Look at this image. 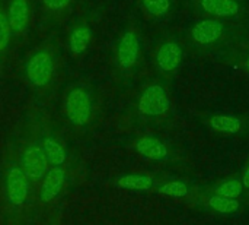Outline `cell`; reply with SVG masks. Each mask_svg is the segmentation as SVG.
Segmentation results:
<instances>
[{"label": "cell", "mask_w": 249, "mask_h": 225, "mask_svg": "<svg viewBox=\"0 0 249 225\" xmlns=\"http://www.w3.org/2000/svg\"><path fill=\"white\" fill-rule=\"evenodd\" d=\"M20 168L29 180H42L48 170V161L42 151V146L36 143L28 145L20 158Z\"/></svg>", "instance_id": "5"}, {"label": "cell", "mask_w": 249, "mask_h": 225, "mask_svg": "<svg viewBox=\"0 0 249 225\" xmlns=\"http://www.w3.org/2000/svg\"><path fill=\"white\" fill-rule=\"evenodd\" d=\"M223 23L217 19H203L197 22L191 29V37L201 45H210L220 40L223 35Z\"/></svg>", "instance_id": "10"}, {"label": "cell", "mask_w": 249, "mask_h": 225, "mask_svg": "<svg viewBox=\"0 0 249 225\" xmlns=\"http://www.w3.org/2000/svg\"><path fill=\"white\" fill-rule=\"evenodd\" d=\"M6 16L12 37L25 35L31 20L29 0H9L6 6Z\"/></svg>", "instance_id": "7"}, {"label": "cell", "mask_w": 249, "mask_h": 225, "mask_svg": "<svg viewBox=\"0 0 249 225\" xmlns=\"http://www.w3.org/2000/svg\"><path fill=\"white\" fill-rule=\"evenodd\" d=\"M93 37L92 26L86 20H79L74 23L67 35V48L74 56H82L90 45Z\"/></svg>", "instance_id": "8"}, {"label": "cell", "mask_w": 249, "mask_h": 225, "mask_svg": "<svg viewBox=\"0 0 249 225\" xmlns=\"http://www.w3.org/2000/svg\"><path fill=\"white\" fill-rule=\"evenodd\" d=\"M140 57V38L134 28H127L115 45V61L120 69H133Z\"/></svg>", "instance_id": "3"}, {"label": "cell", "mask_w": 249, "mask_h": 225, "mask_svg": "<svg viewBox=\"0 0 249 225\" xmlns=\"http://www.w3.org/2000/svg\"><path fill=\"white\" fill-rule=\"evenodd\" d=\"M66 182V171L63 167H51L47 170L42 184H41V192L39 198L44 204L53 202L61 192L63 186Z\"/></svg>", "instance_id": "9"}, {"label": "cell", "mask_w": 249, "mask_h": 225, "mask_svg": "<svg viewBox=\"0 0 249 225\" xmlns=\"http://www.w3.org/2000/svg\"><path fill=\"white\" fill-rule=\"evenodd\" d=\"M29 193V179L20 167L12 165L6 174V195L9 204L22 206Z\"/></svg>", "instance_id": "6"}, {"label": "cell", "mask_w": 249, "mask_h": 225, "mask_svg": "<svg viewBox=\"0 0 249 225\" xmlns=\"http://www.w3.org/2000/svg\"><path fill=\"white\" fill-rule=\"evenodd\" d=\"M64 111L70 124L77 127L86 126L93 114V100L90 92L85 86L71 88L64 101Z\"/></svg>", "instance_id": "2"}, {"label": "cell", "mask_w": 249, "mask_h": 225, "mask_svg": "<svg viewBox=\"0 0 249 225\" xmlns=\"http://www.w3.org/2000/svg\"><path fill=\"white\" fill-rule=\"evenodd\" d=\"M242 184H244V187L249 189V164H248V167H247V170H245V173H244Z\"/></svg>", "instance_id": "23"}, {"label": "cell", "mask_w": 249, "mask_h": 225, "mask_svg": "<svg viewBox=\"0 0 249 225\" xmlns=\"http://www.w3.org/2000/svg\"><path fill=\"white\" fill-rule=\"evenodd\" d=\"M137 152L152 161H165L168 158V148L163 142L152 136H143L136 142Z\"/></svg>", "instance_id": "12"}, {"label": "cell", "mask_w": 249, "mask_h": 225, "mask_svg": "<svg viewBox=\"0 0 249 225\" xmlns=\"http://www.w3.org/2000/svg\"><path fill=\"white\" fill-rule=\"evenodd\" d=\"M25 73L28 81L35 88H47L55 73V60L53 48L50 45H45L34 51L26 60Z\"/></svg>", "instance_id": "1"}, {"label": "cell", "mask_w": 249, "mask_h": 225, "mask_svg": "<svg viewBox=\"0 0 249 225\" xmlns=\"http://www.w3.org/2000/svg\"><path fill=\"white\" fill-rule=\"evenodd\" d=\"M200 6L204 12L216 18H231L239 13L236 0H200Z\"/></svg>", "instance_id": "13"}, {"label": "cell", "mask_w": 249, "mask_h": 225, "mask_svg": "<svg viewBox=\"0 0 249 225\" xmlns=\"http://www.w3.org/2000/svg\"><path fill=\"white\" fill-rule=\"evenodd\" d=\"M73 0H41L42 7L45 9V12L51 13V15H60L63 13Z\"/></svg>", "instance_id": "22"}, {"label": "cell", "mask_w": 249, "mask_h": 225, "mask_svg": "<svg viewBox=\"0 0 249 225\" xmlns=\"http://www.w3.org/2000/svg\"><path fill=\"white\" fill-rule=\"evenodd\" d=\"M182 54L184 53H182V48L179 44H177L174 41H166L158 48V51L155 54L156 66L162 72H172L181 64Z\"/></svg>", "instance_id": "11"}, {"label": "cell", "mask_w": 249, "mask_h": 225, "mask_svg": "<svg viewBox=\"0 0 249 225\" xmlns=\"http://www.w3.org/2000/svg\"><path fill=\"white\" fill-rule=\"evenodd\" d=\"M244 190V184L241 180L238 179H231V180H225L223 183H220L216 189V195L228 198V199H238L241 196Z\"/></svg>", "instance_id": "18"}, {"label": "cell", "mask_w": 249, "mask_h": 225, "mask_svg": "<svg viewBox=\"0 0 249 225\" xmlns=\"http://www.w3.org/2000/svg\"><path fill=\"white\" fill-rule=\"evenodd\" d=\"M171 107L169 97L163 86L160 85H150L147 86L139 98L137 110L140 114L147 117L163 116Z\"/></svg>", "instance_id": "4"}, {"label": "cell", "mask_w": 249, "mask_h": 225, "mask_svg": "<svg viewBox=\"0 0 249 225\" xmlns=\"http://www.w3.org/2000/svg\"><path fill=\"white\" fill-rule=\"evenodd\" d=\"M209 206L220 214H233L239 209L238 199H228L219 195H214L209 199Z\"/></svg>", "instance_id": "17"}, {"label": "cell", "mask_w": 249, "mask_h": 225, "mask_svg": "<svg viewBox=\"0 0 249 225\" xmlns=\"http://www.w3.org/2000/svg\"><path fill=\"white\" fill-rule=\"evenodd\" d=\"M42 151H44V154L47 157L48 164L53 165V167H61L66 163V160H67L66 149L53 136H47L42 141Z\"/></svg>", "instance_id": "14"}, {"label": "cell", "mask_w": 249, "mask_h": 225, "mask_svg": "<svg viewBox=\"0 0 249 225\" xmlns=\"http://www.w3.org/2000/svg\"><path fill=\"white\" fill-rule=\"evenodd\" d=\"M115 184L124 190H149L153 186V179L149 176L128 174V176L120 177Z\"/></svg>", "instance_id": "16"}, {"label": "cell", "mask_w": 249, "mask_h": 225, "mask_svg": "<svg viewBox=\"0 0 249 225\" xmlns=\"http://www.w3.org/2000/svg\"><path fill=\"white\" fill-rule=\"evenodd\" d=\"M158 192L160 195L165 196H171V198H184L188 195V186L184 182H169L162 184Z\"/></svg>", "instance_id": "20"}, {"label": "cell", "mask_w": 249, "mask_h": 225, "mask_svg": "<svg viewBox=\"0 0 249 225\" xmlns=\"http://www.w3.org/2000/svg\"><path fill=\"white\" fill-rule=\"evenodd\" d=\"M242 124H244L242 120L232 114H219L210 119V126L216 132H222V133L235 135L242 129Z\"/></svg>", "instance_id": "15"}, {"label": "cell", "mask_w": 249, "mask_h": 225, "mask_svg": "<svg viewBox=\"0 0 249 225\" xmlns=\"http://www.w3.org/2000/svg\"><path fill=\"white\" fill-rule=\"evenodd\" d=\"M146 12L155 18H162L169 12L171 0H142Z\"/></svg>", "instance_id": "19"}, {"label": "cell", "mask_w": 249, "mask_h": 225, "mask_svg": "<svg viewBox=\"0 0 249 225\" xmlns=\"http://www.w3.org/2000/svg\"><path fill=\"white\" fill-rule=\"evenodd\" d=\"M10 28L7 23V16H6V7L0 4V56L4 54L9 48L10 44Z\"/></svg>", "instance_id": "21"}, {"label": "cell", "mask_w": 249, "mask_h": 225, "mask_svg": "<svg viewBox=\"0 0 249 225\" xmlns=\"http://www.w3.org/2000/svg\"><path fill=\"white\" fill-rule=\"evenodd\" d=\"M245 67H247V70H248V73H249V57L247 59V61H245Z\"/></svg>", "instance_id": "24"}]
</instances>
